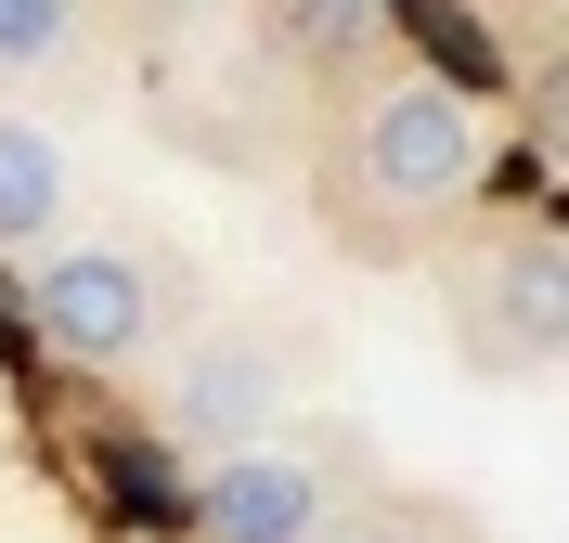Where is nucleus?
<instances>
[{
    "mask_svg": "<svg viewBox=\"0 0 569 543\" xmlns=\"http://www.w3.org/2000/svg\"><path fill=\"white\" fill-rule=\"evenodd\" d=\"M362 169H376V194H401V208H440V194L479 181V117L415 78V91H389V104L362 117Z\"/></svg>",
    "mask_w": 569,
    "mask_h": 543,
    "instance_id": "f257e3e1",
    "label": "nucleus"
},
{
    "mask_svg": "<svg viewBox=\"0 0 569 543\" xmlns=\"http://www.w3.org/2000/svg\"><path fill=\"white\" fill-rule=\"evenodd\" d=\"M194 517H208V543H323V479L272 440H233L220 479L194 492Z\"/></svg>",
    "mask_w": 569,
    "mask_h": 543,
    "instance_id": "f03ea898",
    "label": "nucleus"
},
{
    "mask_svg": "<svg viewBox=\"0 0 569 543\" xmlns=\"http://www.w3.org/2000/svg\"><path fill=\"white\" fill-rule=\"evenodd\" d=\"M142 311H156V298H142V272H130L117 247L39 259V324L66 336L78 362H130V350H142Z\"/></svg>",
    "mask_w": 569,
    "mask_h": 543,
    "instance_id": "7ed1b4c3",
    "label": "nucleus"
},
{
    "mask_svg": "<svg viewBox=\"0 0 569 543\" xmlns=\"http://www.w3.org/2000/svg\"><path fill=\"white\" fill-rule=\"evenodd\" d=\"M52 208H66V143L0 130V233H52Z\"/></svg>",
    "mask_w": 569,
    "mask_h": 543,
    "instance_id": "20e7f679",
    "label": "nucleus"
},
{
    "mask_svg": "<svg viewBox=\"0 0 569 543\" xmlns=\"http://www.w3.org/2000/svg\"><path fill=\"white\" fill-rule=\"evenodd\" d=\"M169 414H181V428H247V414H259V350H220V362H194Z\"/></svg>",
    "mask_w": 569,
    "mask_h": 543,
    "instance_id": "39448f33",
    "label": "nucleus"
},
{
    "mask_svg": "<svg viewBox=\"0 0 569 543\" xmlns=\"http://www.w3.org/2000/svg\"><path fill=\"white\" fill-rule=\"evenodd\" d=\"M284 52H350V39H376V0H272V27Z\"/></svg>",
    "mask_w": 569,
    "mask_h": 543,
    "instance_id": "423d86ee",
    "label": "nucleus"
},
{
    "mask_svg": "<svg viewBox=\"0 0 569 543\" xmlns=\"http://www.w3.org/2000/svg\"><path fill=\"white\" fill-rule=\"evenodd\" d=\"M505 311H518V336H531V350H557V247H543V233H518V247H505Z\"/></svg>",
    "mask_w": 569,
    "mask_h": 543,
    "instance_id": "0eeeda50",
    "label": "nucleus"
},
{
    "mask_svg": "<svg viewBox=\"0 0 569 543\" xmlns=\"http://www.w3.org/2000/svg\"><path fill=\"white\" fill-rule=\"evenodd\" d=\"M78 27V0H0V66H52Z\"/></svg>",
    "mask_w": 569,
    "mask_h": 543,
    "instance_id": "6e6552de",
    "label": "nucleus"
},
{
    "mask_svg": "<svg viewBox=\"0 0 569 543\" xmlns=\"http://www.w3.org/2000/svg\"><path fill=\"white\" fill-rule=\"evenodd\" d=\"M350 543H401V531H350Z\"/></svg>",
    "mask_w": 569,
    "mask_h": 543,
    "instance_id": "1a4fd4ad",
    "label": "nucleus"
}]
</instances>
